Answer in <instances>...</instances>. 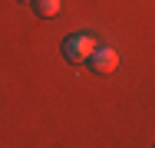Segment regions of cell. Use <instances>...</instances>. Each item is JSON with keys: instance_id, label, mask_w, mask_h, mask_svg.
Wrapping results in <instances>:
<instances>
[{"instance_id": "cell-1", "label": "cell", "mask_w": 155, "mask_h": 148, "mask_svg": "<svg viewBox=\"0 0 155 148\" xmlns=\"http://www.w3.org/2000/svg\"><path fill=\"white\" fill-rule=\"evenodd\" d=\"M96 50V40L93 33H69L66 40H63V59L66 63H86L89 59V53Z\"/></svg>"}, {"instance_id": "cell-2", "label": "cell", "mask_w": 155, "mask_h": 148, "mask_svg": "<svg viewBox=\"0 0 155 148\" xmlns=\"http://www.w3.org/2000/svg\"><path fill=\"white\" fill-rule=\"evenodd\" d=\"M86 66L99 72V76H109V72H116V66H119V53L112 50V46H96L89 59H86Z\"/></svg>"}, {"instance_id": "cell-3", "label": "cell", "mask_w": 155, "mask_h": 148, "mask_svg": "<svg viewBox=\"0 0 155 148\" xmlns=\"http://www.w3.org/2000/svg\"><path fill=\"white\" fill-rule=\"evenodd\" d=\"M60 0H33V10H36V17H43V20H50V17H56L60 13Z\"/></svg>"}, {"instance_id": "cell-4", "label": "cell", "mask_w": 155, "mask_h": 148, "mask_svg": "<svg viewBox=\"0 0 155 148\" xmlns=\"http://www.w3.org/2000/svg\"><path fill=\"white\" fill-rule=\"evenodd\" d=\"M20 3H33V0H20Z\"/></svg>"}]
</instances>
